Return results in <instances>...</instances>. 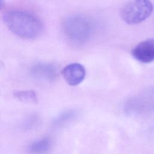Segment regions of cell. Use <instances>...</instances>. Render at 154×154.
<instances>
[{
	"label": "cell",
	"instance_id": "obj_8",
	"mask_svg": "<svg viewBox=\"0 0 154 154\" xmlns=\"http://www.w3.org/2000/svg\"><path fill=\"white\" fill-rule=\"evenodd\" d=\"M31 73L37 78L46 81L52 80L56 76V70L54 67L45 64L34 66L31 69Z\"/></svg>",
	"mask_w": 154,
	"mask_h": 154
},
{
	"label": "cell",
	"instance_id": "obj_10",
	"mask_svg": "<svg viewBox=\"0 0 154 154\" xmlns=\"http://www.w3.org/2000/svg\"><path fill=\"white\" fill-rule=\"evenodd\" d=\"M76 116V112L73 110H69L61 114L55 120V123L57 125H64L72 121Z\"/></svg>",
	"mask_w": 154,
	"mask_h": 154
},
{
	"label": "cell",
	"instance_id": "obj_1",
	"mask_svg": "<svg viewBox=\"0 0 154 154\" xmlns=\"http://www.w3.org/2000/svg\"><path fill=\"white\" fill-rule=\"evenodd\" d=\"M8 29L25 39H34L42 35L44 27L41 20L32 13L20 9H10L2 14Z\"/></svg>",
	"mask_w": 154,
	"mask_h": 154
},
{
	"label": "cell",
	"instance_id": "obj_9",
	"mask_svg": "<svg viewBox=\"0 0 154 154\" xmlns=\"http://www.w3.org/2000/svg\"><path fill=\"white\" fill-rule=\"evenodd\" d=\"M14 97L23 103H35L37 102V97L33 90L17 91L14 93Z\"/></svg>",
	"mask_w": 154,
	"mask_h": 154
},
{
	"label": "cell",
	"instance_id": "obj_3",
	"mask_svg": "<svg viewBox=\"0 0 154 154\" xmlns=\"http://www.w3.org/2000/svg\"><path fill=\"white\" fill-rule=\"evenodd\" d=\"M153 10L150 0H129L121 8L120 16L128 24H138L147 19Z\"/></svg>",
	"mask_w": 154,
	"mask_h": 154
},
{
	"label": "cell",
	"instance_id": "obj_2",
	"mask_svg": "<svg viewBox=\"0 0 154 154\" xmlns=\"http://www.w3.org/2000/svg\"><path fill=\"white\" fill-rule=\"evenodd\" d=\"M63 28L67 37L76 43L87 41L94 30L92 22L87 17L80 15L72 16L66 19Z\"/></svg>",
	"mask_w": 154,
	"mask_h": 154
},
{
	"label": "cell",
	"instance_id": "obj_7",
	"mask_svg": "<svg viewBox=\"0 0 154 154\" xmlns=\"http://www.w3.org/2000/svg\"><path fill=\"white\" fill-rule=\"evenodd\" d=\"M52 147V140L49 137H43L31 143L27 150L29 154H48Z\"/></svg>",
	"mask_w": 154,
	"mask_h": 154
},
{
	"label": "cell",
	"instance_id": "obj_6",
	"mask_svg": "<svg viewBox=\"0 0 154 154\" xmlns=\"http://www.w3.org/2000/svg\"><path fill=\"white\" fill-rule=\"evenodd\" d=\"M61 73L66 82L72 86L79 84L84 79L86 74L85 67L78 63L67 64Z\"/></svg>",
	"mask_w": 154,
	"mask_h": 154
},
{
	"label": "cell",
	"instance_id": "obj_5",
	"mask_svg": "<svg viewBox=\"0 0 154 154\" xmlns=\"http://www.w3.org/2000/svg\"><path fill=\"white\" fill-rule=\"evenodd\" d=\"M132 55L135 60L143 63L154 61V39L148 38L139 43L132 50Z\"/></svg>",
	"mask_w": 154,
	"mask_h": 154
},
{
	"label": "cell",
	"instance_id": "obj_4",
	"mask_svg": "<svg viewBox=\"0 0 154 154\" xmlns=\"http://www.w3.org/2000/svg\"><path fill=\"white\" fill-rule=\"evenodd\" d=\"M126 109L127 112L133 114L154 111V87L147 88L130 99L126 103Z\"/></svg>",
	"mask_w": 154,
	"mask_h": 154
}]
</instances>
